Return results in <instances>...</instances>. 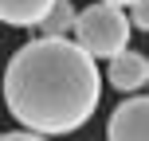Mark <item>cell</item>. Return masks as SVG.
<instances>
[{"label": "cell", "instance_id": "obj_8", "mask_svg": "<svg viewBox=\"0 0 149 141\" xmlns=\"http://www.w3.org/2000/svg\"><path fill=\"white\" fill-rule=\"evenodd\" d=\"M0 141H47V137H36V133H24V129H12V133H0Z\"/></svg>", "mask_w": 149, "mask_h": 141}, {"label": "cell", "instance_id": "obj_9", "mask_svg": "<svg viewBox=\"0 0 149 141\" xmlns=\"http://www.w3.org/2000/svg\"><path fill=\"white\" fill-rule=\"evenodd\" d=\"M102 4H110V8H130L134 0H102Z\"/></svg>", "mask_w": 149, "mask_h": 141}, {"label": "cell", "instance_id": "obj_6", "mask_svg": "<svg viewBox=\"0 0 149 141\" xmlns=\"http://www.w3.org/2000/svg\"><path fill=\"white\" fill-rule=\"evenodd\" d=\"M74 16H79V8H74L71 0H55V4L47 8V16L36 24V28H39V39H71Z\"/></svg>", "mask_w": 149, "mask_h": 141}, {"label": "cell", "instance_id": "obj_4", "mask_svg": "<svg viewBox=\"0 0 149 141\" xmlns=\"http://www.w3.org/2000/svg\"><path fill=\"white\" fill-rule=\"evenodd\" d=\"M106 82H110L114 90H122V94H134V90H141L149 82V59L141 51H122L110 59V67H106Z\"/></svg>", "mask_w": 149, "mask_h": 141}, {"label": "cell", "instance_id": "obj_3", "mask_svg": "<svg viewBox=\"0 0 149 141\" xmlns=\"http://www.w3.org/2000/svg\"><path fill=\"white\" fill-rule=\"evenodd\" d=\"M106 141H149V94H134L114 106L106 122Z\"/></svg>", "mask_w": 149, "mask_h": 141}, {"label": "cell", "instance_id": "obj_7", "mask_svg": "<svg viewBox=\"0 0 149 141\" xmlns=\"http://www.w3.org/2000/svg\"><path fill=\"white\" fill-rule=\"evenodd\" d=\"M130 28H141V31H149V0H134L130 4Z\"/></svg>", "mask_w": 149, "mask_h": 141}, {"label": "cell", "instance_id": "obj_5", "mask_svg": "<svg viewBox=\"0 0 149 141\" xmlns=\"http://www.w3.org/2000/svg\"><path fill=\"white\" fill-rule=\"evenodd\" d=\"M55 0H0V24L8 28H36Z\"/></svg>", "mask_w": 149, "mask_h": 141}, {"label": "cell", "instance_id": "obj_2", "mask_svg": "<svg viewBox=\"0 0 149 141\" xmlns=\"http://www.w3.org/2000/svg\"><path fill=\"white\" fill-rule=\"evenodd\" d=\"M130 20L122 8H110V4H86L79 16H74V31H71V43L79 51H86L90 59H114V55L130 51Z\"/></svg>", "mask_w": 149, "mask_h": 141}, {"label": "cell", "instance_id": "obj_1", "mask_svg": "<svg viewBox=\"0 0 149 141\" xmlns=\"http://www.w3.org/2000/svg\"><path fill=\"white\" fill-rule=\"evenodd\" d=\"M102 98L98 63L71 39H31L4 67V106L24 133L63 137L90 122Z\"/></svg>", "mask_w": 149, "mask_h": 141}]
</instances>
